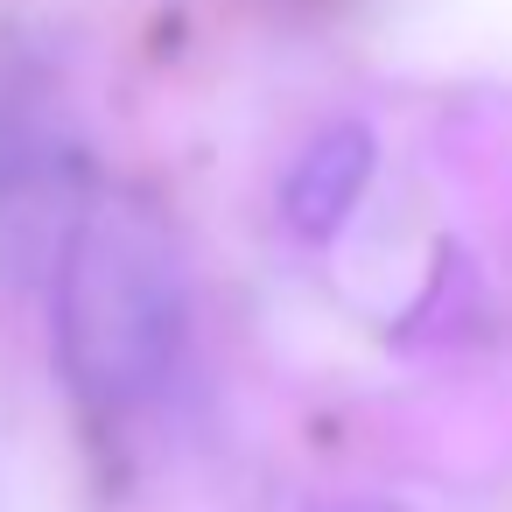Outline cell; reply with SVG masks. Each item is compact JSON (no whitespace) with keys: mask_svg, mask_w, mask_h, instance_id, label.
Here are the masks:
<instances>
[{"mask_svg":"<svg viewBox=\"0 0 512 512\" xmlns=\"http://www.w3.org/2000/svg\"><path fill=\"white\" fill-rule=\"evenodd\" d=\"M57 358L92 414L162 393L190 330V274L169 218L134 190H92L57 246Z\"/></svg>","mask_w":512,"mask_h":512,"instance_id":"1","label":"cell"},{"mask_svg":"<svg viewBox=\"0 0 512 512\" xmlns=\"http://www.w3.org/2000/svg\"><path fill=\"white\" fill-rule=\"evenodd\" d=\"M372 169H379L372 127H358V120L323 127V134L295 155V169L281 176V218H288V232L309 239V246L337 239V232L351 225L358 197L372 190Z\"/></svg>","mask_w":512,"mask_h":512,"instance_id":"2","label":"cell"},{"mask_svg":"<svg viewBox=\"0 0 512 512\" xmlns=\"http://www.w3.org/2000/svg\"><path fill=\"white\" fill-rule=\"evenodd\" d=\"M64 176H71V141L43 113V99L0 92V225L15 218V204L50 197Z\"/></svg>","mask_w":512,"mask_h":512,"instance_id":"3","label":"cell"}]
</instances>
